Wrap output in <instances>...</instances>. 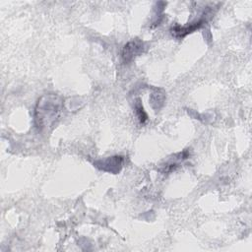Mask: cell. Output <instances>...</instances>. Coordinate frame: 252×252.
I'll return each instance as SVG.
<instances>
[{
    "label": "cell",
    "mask_w": 252,
    "mask_h": 252,
    "mask_svg": "<svg viewBox=\"0 0 252 252\" xmlns=\"http://www.w3.org/2000/svg\"><path fill=\"white\" fill-rule=\"evenodd\" d=\"M205 23V20L201 19L195 23H192L190 25H187V26H174L171 28V33L172 35H174L175 37L177 38H182L184 36H186L188 33H191L193 32L194 31H196L197 29H199L203 24Z\"/></svg>",
    "instance_id": "277c9868"
},
{
    "label": "cell",
    "mask_w": 252,
    "mask_h": 252,
    "mask_svg": "<svg viewBox=\"0 0 252 252\" xmlns=\"http://www.w3.org/2000/svg\"><path fill=\"white\" fill-rule=\"evenodd\" d=\"M124 161V158L122 156H114L109 157L104 159H100L95 161V166L99 169H102L104 171L110 172V173H117L120 171L122 164Z\"/></svg>",
    "instance_id": "3957f363"
},
{
    "label": "cell",
    "mask_w": 252,
    "mask_h": 252,
    "mask_svg": "<svg viewBox=\"0 0 252 252\" xmlns=\"http://www.w3.org/2000/svg\"><path fill=\"white\" fill-rule=\"evenodd\" d=\"M63 110V99L55 94L42 95L34 109L35 124L40 130L51 128L60 118Z\"/></svg>",
    "instance_id": "6da1fadb"
},
{
    "label": "cell",
    "mask_w": 252,
    "mask_h": 252,
    "mask_svg": "<svg viewBox=\"0 0 252 252\" xmlns=\"http://www.w3.org/2000/svg\"><path fill=\"white\" fill-rule=\"evenodd\" d=\"M151 101L153 106L156 109H158L164 101V93L162 92V90H156V92L152 94Z\"/></svg>",
    "instance_id": "8992f818"
},
{
    "label": "cell",
    "mask_w": 252,
    "mask_h": 252,
    "mask_svg": "<svg viewBox=\"0 0 252 252\" xmlns=\"http://www.w3.org/2000/svg\"><path fill=\"white\" fill-rule=\"evenodd\" d=\"M189 157V152L188 150L183 151L182 153L176 154L172 157V158L168 159L167 162H165V164L163 165V169H161V171L163 173H167V172H171L172 170H174L181 161H183L184 159H186Z\"/></svg>",
    "instance_id": "5b68a950"
},
{
    "label": "cell",
    "mask_w": 252,
    "mask_h": 252,
    "mask_svg": "<svg viewBox=\"0 0 252 252\" xmlns=\"http://www.w3.org/2000/svg\"><path fill=\"white\" fill-rule=\"evenodd\" d=\"M144 49V43L140 39H133L126 43L121 51V57L124 63H129L136 56L141 54Z\"/></svg>",
    "instance_id": "7a4b0ae2"
},
{
    "label": "cell",
    "mask_w": 252,
    "mask_h": 252,
    "mask_svg": "<svg viewBox=\"0 0 252 252\" xmlns=\"http://www.w3.org/2000/svg\"><path fill=\"white\" fill-rule=\"evenodd\" d=\"M135 110H136V114H137V117H138L139 121L141 123H144L147 120V114L144 111V108H143V106L140 102V99H138L136 104H135Z\"/></svg>",
    "instance_id": "52a82bcc"
}]
</instances>
